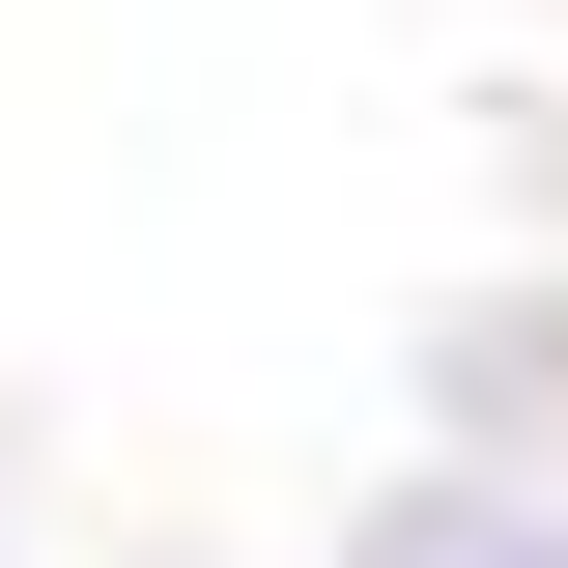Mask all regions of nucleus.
I'll use <instances>...</instances> for the list:
<instances>
[{"instance_id": "nucleus-1", "label": "nucleus", "mask_w": 568, "mask_h": 568, "mask_svg": "<svg viewBox=\"0 0 568 568\" xmlns=\"http://www.w3.org/2000/svg\"><path fill=\"white\" fill-rule=\"evenodd\" d=\"M313 568H568V484H540V455H398Z\"/></svg>"}]
</instances>
